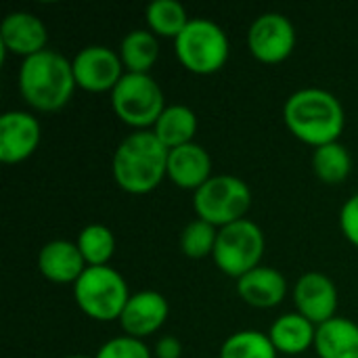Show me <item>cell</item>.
<instances>
[{
  "label": "cell",
  "instance_id": "cell-1",
  "mask_svg": "<svg viewBox=\"0 0 358 358\" xmlns=\"http://www.w3.org/2000/svg\"><path fill=\"white\" fill-rule=\"evenodd\" d=\"M283 117L289 132L315 149L336 143L346 124L340 99L323 88H302L294 92L285 101Z\"/></svg>",
  "mask_w": 358,
  "mask_h": 358
},
{
  "label": "cell",
  "instance_id": "cell-2",
  "mask_svg": "<svg viewBox=\"0 0 358 358\" xmlns=\"http://www.w3.org/2000/svg\"><path fill=\"white\" fill-rule=\"evenodd\" d=\"M168 155L170 151L153 130H136L126 136L113 153V180L126 193H151L168 174Z\"/></svg>",
  "mask_w": 358,
  "mask_h": 358
},
{
  "label": "cell",
  "instance_id": "cell-3",
  "mask_svg": "<svg viewBox=\"0 0 358 358\" xmlns=\"http://www.w3.org/2000/svg\"><path fill=\"white\" fill-rule=\"evenodd\" d=\"M73 65L57 50H42L23 59L19 69V90L25 103L38 111L65 107L76 90Z\"/></svg>",
  "mask_w": 358,
  "mask_h": 358
},
{
  "label": "cell",
  "instance_id": "cell-4",
  "mask_svg": "<svg viewBox=\"0 0 358 358\" xmlns=\"http://www.w3.org/2000/svg\"><path fill=\"white\" fill-rule=\"evenodd\" d=\"M76 304L94 321H115L122 317L130 294L124 277L111 266H86L73 283Z\"/></svg>",
  "mask_w": 358,
  "mask_h": 358
},
{
  "label": "cell",
  "instance_id": "cell-5",
  "mask_svg": "<svg viewBox=\"0 0 358 358\" xmlns=\"http://www.w3.org/2000/svg\"><path fill=\"white\" fill-rule=\"evenodd\" d=\"M174 50L185 69L197 76H210L224 67L229 59V38L224 29L210 19H191L174 40Z\"/></svg>",
  "mask_w": 358,
  "mask_h": 358
},
{
  "label": "cell",
  "instance_id": "cell-6",
  "mask_svg": "<svg viewBox=\"0 0 358 358\" xmlns=\"http://www.w3.org/2000/svg\"><path fill=\"white\" fill-rule=\"evenodd\" d=\"M193 208L197 218L214 224L216 229H222L243 220L252 208V191L241 178L218 174L195 191Z\"/></svg>",
  "mask_w": 358,
  "mask_h": 358
},
{
  "label": "cell",
  "instance_id": "cell-7",
  "mask_svg": "<svg viewBox=\"0 0 358 358\" xmlns=\"http://www.w3.org/2000/svg\"><path fill=\"white\" fill-rule=\"evenodd\" d=\"M111 107L124 124L147 130L155 126L166 103L159 84L149 73H124L111 90Z\"/></svg>",
  "mask_w": 358,
  "mask_h": 358
},
{
  "label": "cell",
  "instance_id": "cell-8",
  "mask_svg": "<svg viewBox=\"0 0 358 358\" xmlns=\"http://www.w3.org/2000/svg\"><path fill=\"white\" fill-rule=\"evenodd\" d=\"M264 254V233L262 229L243 218L218 231V241L214 248L216 266L235 279H241L250 271L260 266Z\"/></svg>",
  "mask_w": 358,
  "mask_h": 358
},
{
  "label": "cell",
  "instance_id": "cell-9",
  "mask_svg": "<svg viewBox=\"0 0 358 358\" xmlns=\"http://www.w3.org/2000/svg\"><path fill=\"white\" fill-rule=\"evenodd\" d=\"M250 52L262 63L285 61L296 46V29L281 13L260 15L248 31Z\"/></svg>",
  "mask_w": 358,
  "mask_h": 358
},
{
  "label": "cell",
  "instance_id": "cell-10",
  "mask_svg": "<svg viewBox=\"0 0 358 358\" xmlns=\"http://www.w3.org/2000/svg\"><path fill=\"white\" fill-rule=\"evenodd\" d=\"M73 78L76 84L88 92H107L117 86L122 80V59L115 50L107 46H86L82 48L73 61Z\"/></svg>",
  "mask_w": 358,
  "mask_h": 358
},
{
  "label": "cell",
  "instance_id": "cell-11",
  "mask_svg": "<svg viewBox=\"0 0 358 358\" xmlns=\"http://www.w3.org/2000/svg\"><path fill=\"white\" fill-rule=\"evenodd\" d=\"M294 302L302 317L317 327L331 321L338 310L336 283L323 273H306L294 287Z\"/></svg>",
  "mask_w": 358,
  "mask_h": 358
},
{
  "label": "cell",
  "instance_id": "cell-12",
  "mask_svg": "<svg viewBox=\"0 0 358 358\" xmlns=\"http://www.w3.org/2000/svg\"><path fill=\"white\" fill-rule=\"evenodd\" d=\"M40 143V124L27 111H6L0 117V159L19 164L27 159Z\"/></svg>",
  "mask_w": 358,
  "mask_h": 358
},
{
  "label": "cell",
  "instance_id": "cell-13",
  "mask_svg": "<svg viewBox=\"0 0 358 358\" xmlns=\"http://www.w3.org/2000/svg\"><path fill=\"white\" fill-rule=\"evenodd\" d=\"M48 31L46 25L31 13L17 10L2 19L0 25V46L23 59L46 50Z\"/></svg>",
  "mask_w": 358,
  "mask_h": 358
},
{
  "label": "cell",
  "instance_id": "cell-14",
  "mask_svg": "<svg viewBox=\"0 0 358 358\" xmlns=\"http://www.w3.org/2000/svg\"><path fill=\"white\" fill-rule=\"evenodd\" d=\"M170 306L168 300L159 292H138L130 296L120 323L126 336L143 340L155 334L168 319Z\"/></svg>",
  "mask_w": 358,
  "mask_h": 358
},
{
  "label": "cell",
  "instance_id": "cell-15",
  "mask_svg": "<svg viewBox=\"0 0 358 358\" xmlns=\"http://www.w3.org/2000/svg\"><path fill=\"white\" fill-rule=\"evenodd\" d=\"M212 159L208 151L197 143H187L176 147L168 155V178L178 189L197 191L212 176Z\"/></svg>",
  "mask_w": 358,
  "mask_h": 358
},
{
  "label": "cell",
  "instance_id": "cell-16",
  "mask_svg": "<svg viewBox=\"0 0 358 358\" xmlns=\"http://www.w3.org/2000/svg\"><path fill=\"white\" fill-rule=\"evenodd\" d=\"M237 294L254 308H275L285 300L287 281L273 266H258L237 279Z\"/></svg>",
  "mask_w": 358,
  "mask_h": 358
},
{
  "label": "cell",
  "instance_id": "cell-17",
  "mask_svg": "<svg viewBox=\"0 0 358 358\" xmlns=\"http://www.w3.org/2000/svg\"><path fill=\"white\" fill-rule=\"evenodd\" d=\"M38 268L52 283H76L86 271V262L78 250V243L57 239L40 250Z\"/></svg>",
  "mask_w": 358,
  "mask_h": 358
},
{
  "label": "cell",
  "instance_id": "cell-18",
  "mask_svg": "<svg viewBox=\"0 0 358 358\" xmlns=\"http://www.w3.org/2000/svg\"><path fill=\"white\" fill-rule=\"evenodd\" d=\"M315 350L321 358H358V325L342 317L319 325Z\"/></svg>",
  "mask_w": 358,
  "mask_h": 358
},
{
  "label": "cell",
  "instance_id": "cell-19",
  "mask_svg": "<svg viewBox=\"0 0 358 358\" xmlns=\"http://www.w3.org/2000/svg\"><path fill=\"white\" fill-rule=\"evenodd\" d=\"M315 336H317V325L310 323L300 313H289L279 317L268 331V338L277 348V352H285L292 357L315 346Z\"/></svg>",
  "mask_w": 358,
  "mask_h": 358
},
{
  "label": "cell",
  "instance_id": "cell-20",
  "mask_svg": "<svg viewBox=\"0 0 358 358\" xmlns=\"http://www.w3.org/2000/svg\"><path fill=\"white\" fill-rule=\"evenodd\" d=\"M155 136L168 151L193 143L197 132V115L185 105H168L153 126Z\"/></svg>",
  "mask_w": 358,
  "mask_h": 358
},
{
  "label": "cell",
  "instance_id": "cell-21",
  "mask_svg": "<svg viewBox=\"0 0 358 358\" xmlns=\"http://www.w3.org/2000/svg\"><path fill=\"white\" fill-rule=\"evenodd\" d=\"M159 44L155 34L149 29H134L126 34L120 46V59L128 73H149L153 63L157 61Z\"/></svg>",
  "mask_w": 358,
  "mask_h": 358
},
{
  "label": "cell",
  "instance_id": "cell-22",
  "mask_svg": "<svg viewBox=\"0 0 358 358\" xmlns=\"http://www.w3.org/2000/svg\"><path fill=\"white\" fill-rule=\"evenodd\" d=\"M313 170L325 185H340L352 170V157L342 143H329L317 147L313 153Z\"/></svg>",
  "mask_w": 358,
  "mask_h": 358
},
{
  "label": "cell",
  "instance_id": "cell-23",
  "mask_svg": "<svg viewBox=\"0 0 358 358\" xmlns=\"http://www.w3.org/2000/svg\"><path fill=\"white\" fill-rule=\"evenodd\" d=\"M147 23L153 34L164 38H178V34L191 21L185 6L178 0H153L147 6Z\"/></svg>",
  "mask_w": 358,
  "mask_h": 358
},
{
  "label": "cell",
  "instance_id": "cell-24",
  "mask_svg": "<svg viewBox=\"0 0 358 358\" xmlns=\"http://www.w3.org/2000/svg\"><path fill=\"white\" fill-rule=\"evenodd\" d=\"M78 250L86 266H107L115 252V237L103 224H88L78 235Z\"/></svg>",
  "mask_w": 358,
  "mask_h": 358
},
{
  "label": "cell",
  "instance_id": "cell-25",
  "mask_svg": "<svg viewBox=\"0 0 358 358\" xmlns=\"http://www.w3.org/2000/svg\"><path fill=\"white\" fill-rule=\"evenodd\" d=\"M220 358H277V348L266 334L245 329L224 340Z\"/></svg>",
  "mask_w": 358,
  "mask_h": 358
},
{
  "label": "cell",
  "instance_id": "cell-26",
  "mask_svg": "<svg viewBox=\"0 0 358 358\" xmlns=\"http://www.w3.org/2000/svg\"><path fill=\"white\" fill-rule=\"evenodd\" d=\"M218 231L214 224L197 218L189 222L180 233V250L187 258L201 260L206 256H214V248L218 241Z\"/></svg>",
  "mask_w": 358,
  "mask_h": 358
},
{
  "label": "cell",
  "instance_id": "cell-27",
  "mask_svg": "<svg viewBox=\"0 0 358 358\" xmlns=\"http://www.w3.org/2000/svg\"><path fill=\"white\" fill-rule=\"evenodd\" d=\"M94 358H151V352L143 340L122 336L103 344Z\"/></svg>",
  "mask_w": 358,
  "mask_h": 358
},
{
  "label": "cell",
  "instance_id": "cell-28",
  "mask_svg": "<svg viewBox=\"0 0 358 358\" xmlns=\"http://www.w3.org/2000/svg\"><path fill=\"white\" fill-rule=\"evenodd\" d=\"M340 227L344 237L358 248V193L344 203L340 212Z\"/></svg>",
  "mask_w": 358,
  "mask_h": 358
},
{
  "label": "cell",
  "instance_id": "cell-29",
  "mask_svg": "<svg viewBox=\"0 0 358 358\" xmlns=\"http://www.w3.org/2000/svg\"><path fill=\"white\" fill-rule=\"evenodd\" d=\"M180 352H182V344L174 336H164L155 346L157 358H180Z\"/></svg>",
  "mask_w": 358,
  "mask_h": 358
},
{
  "label": "cell",
  "instance_id": "cell-30",
  "mask_svg": "<svg viewBox=\"0 0 358 358\" xmlns=\"http://www.w3.org/2000/svg\"><path fill=\"white\" fill-rule=\"evenodd\" d=\"M67 358H88V357H67Z\"/></svg>",
  "mask_w": 358,
  "mask_h": 358
}]
</instances>
